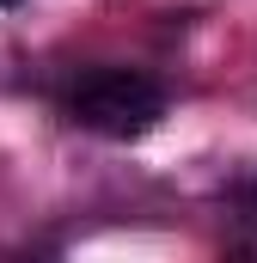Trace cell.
I'll return each mask as SVG.
<instances>
[{
	"label": "cell",
	"mask_w": 257,
	"mask_h": 263,
	"mask_svg": "<svg viewBox=\"0 0 257 263\" xmlns=\"http://www.w3.org/2000/svg\"><path fill=\"white\" fill-rule=\"evenodd\" d=\"M62 117L111 141H135L166 117V86L141 67H86L62 86Z\"/></svg>",
	"instance_id": "1"
},
{
	"label": "cell",
	"mask_w": 257,
	"mask_h": 263,
	"mask_svg": "<svg viewBox=\"0 0 257 263\" xmlns=\"http://www.w3.org/2000/svg\"><path fill=\"white\" fill-rule=\"evenodd\" d=\"M233 220H239V227H245V233L257 239V172L233 184Z\"/></svg>",
	"instance_id": "2"
},
{
	"label": "cell",
	"mask_w": 257,
	"mask_h": 263,
	"mask_svg": "<svg viewBox=\"0 0 257 263\" xmlns=\"http://www.w3.org/2000/svg\"><path fill=\"white\" fill-rule=\"evenodd\" d=\"M19 263H62L56 251H31V257H19Z\"/></svg>",
	"instance_id": "3"
},
{
	"label": "cell",
	"mask_w": 257,
	"mask_h": 263,
	"mask_svg": "<svg viewBox=\"0 0 257 263\" xmlns=\"http://www.w3.org/2000/svg\"><path fill=\"white\" fill-rule=\"evenodd\" d=\"M0 6H19V0H0Z\"/></svg>",
	"instance_id": "4"
}]
</instances>
